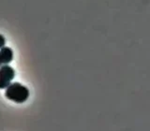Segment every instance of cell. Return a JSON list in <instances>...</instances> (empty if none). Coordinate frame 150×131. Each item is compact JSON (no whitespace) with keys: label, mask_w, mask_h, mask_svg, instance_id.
Masks as SVG:
<instances>
[{"label":"cell","mask_w":150,"mask_h":131,"mask_svg":"<svg viewBox=\"0 0 150 131\" xmlns=\"http://www.w3.org/2000/svg\"><path fill=\"white\" fill-rule=\"evenodd\" d=\"M15 76L14 69L8 65L0 67V89H6Z\"/></svg>","instance_id":"7a4b0ae2"},{"label":"cell","mask_w":150,"mask_h":131,"mask_svg":"<svg viewBox=\"0 0 150 131\" xmlns=\"http://www.w3.org/2000/svg\"><path fill=\"white\" fill-rule=\"evenodd\" d=\"M5 96L8 99L16 103H23L29 97V90L23 84L19 82L11 83L6 88Z\"/></svg>","instance_id":"6da1fadb"},{"label":"cell","mask_w":150,"mask_h":131,"mask_svg":"<svg viewBox=\"0 0 150 131\" xmlns=\"http://www.w3.org/2000/svg\"><path fill=\"white\" fill-rule=\"evenodd\" d=\"M5 44H6V39H5V37L0 34V49H1L2 47H4Z\"/></svg>","instance_id":"277c9868"},{"label":"cell","mask_w":150,"mask_h":131,"mask_svg":"<svg viewBox=\"0 0 150 131\" xmlns=\"http://www.w3.org/2000/svg\"><path fill=\"white\" fill-rule=\"evenodd\" d=\"M13 59V51L9 47H2L0 49V67L3 65H8Z\"/></svg>","instance_id":"3957f363"}]
</instances>
